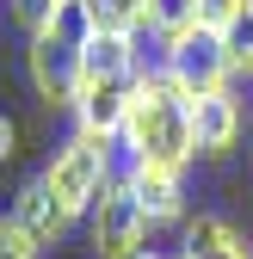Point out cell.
I'll use <instances>...</instances> for the list:
<instances>
[{
  "mask_svg": "<svg viewBox=\"0 0 253 259\" xmlns=\"http://www.w3.org/2000/svg\"><path fill=\"white\" fill-rule=\"evenodd\" d=\"M123 160H148V167H173L185 173L198 160V130H192V93H185L161 62H148L136 93H130V117L117 136Z\"/></svg>",
  "mask_w": 253,
  "mask_h": 259,
  "instance_id": "6da1fadb",
  "label": "cell"
},
{
  "mask_svg": "<svg viewBox=\"0 0 253 259\" xmlns=\"http://www.w3.org/2000/svg\"><path fill=\"white\" fill-rule=\"evenodd\" d=\"M93 37H99V19H93L87 0H56V13L37 31H25V74H31L44 105H62V111L74 105Z\"/></svg>",
  "mask_w": 253,
  "mask_h": 259,
  "instance_id": "7a4b0ae2",
  "label": "cell"
},
{
  "mask_svg": "<svg viewBox=\"0 0 253 259\" xmlns=\"http://www.w3.org/2000/svg\"><path fill=\"white\" fill-rule=\"evenodd\" d=\"M111 148L117 142H99V136H87V130H74V136L44 160L37 179H44V191L56 198V210L68 216V222H87L93 204H99V191L111 185V173H117Z\"/></svg>",
  "mask_w": 253,
  "mask_h": 259,
  "instance_id": "3957f363",
  "label": "cell"
},
{
  "mask_svg": "<svg viewBox=\"0 0 253 259\" xmlns=\"http://www.w3.org/2000/svg\"><path fill=\"white\" fill-rule=\"evenodd\" d=\"M154 229H161V222L148 216V204L136 198V185L123 173H111V185L99 191V204H93V216H87L93 253L99 259H136V253H148Z\"/></svg>",
  "mask_w": 253,
  "mask_h": 259,
  "instance_id": "277c9868",
  "label": "cell"
},
{
  "mask_svg": "<svg viewBox=\"0 0 253 259\" xmlns=\"http://www.w3.org/2000/svg\"><path fill=\"white\" fill-rule=\"evenodd\" d=\"M154 62L192 93V99H210V93H223L235 87V62H229V37L223 31H210V25H192V31H179L173 44H154Z\"/></svg>",
  "mask_w": 253,
  "mask_h": 259,
  "instance_id": "5b68a950",
  "label": "cell"
},
{
  "mask_svg": "<svg viewBox=\"0 0 253 259\" xmlns=\"http://www.w3.org/2000/svg\"><path fill=\"white\" fill-rule=\"evenodd\" d=\"M142 74H80V93H74V130H87V136L99 142H117L123 136V117H130V93H136Z\"/></svg>",
  "mask_w": 253,
  "mask_h": 259,
  "instance_id": "8992f818",
  "label": "cell"
},
{
  "mask_svg": "<svg viewBox=\"0 0 253 259\" xmlns=\"http://www.w3.org/2000/svg\"><path fill=\"white\" fill-rule=\"evenodd\" d=\"M192 130H198V160H229L241 130H247V111L235 99V87L210 93V99H192Z\"/></svg>",
  "mask_w": 253,
  "mask_h": 259,
  "instance_id": "52a82bcc",
  "label": "cell"
},
{
  "mask_svg": "<svg viewBox=\"0 0 253 259\" xmlns=\"http://www.w3.org/2000/svg\"><path fill=\"white\" fill-rule=\"evenodd\" d=\"M123 179L136 185V198L148 204V216L161 222H192L185 216V173H173V167H148V160H123Z\"/></svg>",
  "mask_w": 253,
  "mask_h": 259,
  "instance_id": "ba28073f",
  "label": "cell"
},
{
  "mask_svg": "<svg viewBox=\"0 0 253 259\" xmlns=\"http://www.w3.org/2000/svg\"><path fill=\"white\" fill-rule=\"evenodd\" d=\"M179 259H253V247L235 235V222L192 216V222H185V241H179Z\"/></svg>",
  "mask_w": 253,
  "mask_h": 259,
  "instance_id": "9c48e42d",
  "label": "cell"
},
{
  "mask_svg": "<svg viewBox=\"0 0 253 259\" xmlns=\"http://www.w3.org/2000/svg\"><path fill=\"white\" fill-rule=\"evenodd\" d=\"M13 216L25 222V229H31V235H37V247H56L62 235H68V229H74V222H68V216H62V210H56V198H50V191H44V179H31V185L19 191V204H13Z\"/></svg>",
  "mask_w": 253,
  "mask_h": 259,
  "instance_id": "30bf717a",
  "label": "cell"
},
{
  "mask_svg": "<svg viewBox=\"0 0 253 259\" xmlns=\"http://www.w3.org/2000/svg\"><path fill=\"white\" fill-rule=\"evenodd\" d=\"M198 25V0H148V44H173Z\"/></svg>",
  "mask_w": 253,
  "mask_h": 259,
  "instance_id": "8fae6325",
  "label": "cell"
},
{
  "mask_svg": "<svg viewBox=\"0 0 253 259\" xmlns=\"http://www.w3.org/2000/svg\"><path fill=\"white\" fill-rule=\"evenodd\" d=\"M93 19H99V31H136V37H148V0H87Z\"/></svg>",
  "mask_w": 253,
  "mask_h": 259,
  "instance_id": "7c38bea8",
  "label": "cell"
},
{
  "mask_svg": "<svg viewBox=\"0 0 253 259\" xmlns=\"http://www.w3.org/2000/svg\"><path fill=\"white\" fill-rule=\"evenodd\" d=\"M223 37H229V62H235V87L253 80V0H247V13L223 31Z\"/></svg>",
  "mask_w": 253,
  "mask_h": 259,
  "instance_id": "4fadbf2b",
  "label": "cell"
},
{
  "mask_svg": "<svg viewBox=\"0 0 253 259\" xmlns=\"http://www.w3.org/2000/svg\"><path fill=\"white\" fill-rule=\"evenodd\" d=\"M44 247H37V235H31L25 229V222L7 210V216H0V259H37Z\"/></svg>",
  "mask_w": 253,
  "mask_h": 259,
  "instance_id": "5bb4252c",
  "label": "cell"
},
{
  "mask_svg": "<svg viewBox=\"0 0 253 259\" xmlns=\"http://www.w3.org/2000/svg\"><path fill=\"white\" fill-rule=\"evenodd\" d=\"M241 13H247V0H198V25H210V31H229Z\"/></svg>",
  "mask_w": 253,
  "mask_h": 259,
  "instance_id": "9a60e30c",
  "label": "cell"
},
{
  "mask_svg": "<svg viewBox=\"0 0 253 259\" xmlns=\"http://www.w3.org/2000/svg\"><path fill=\"white\" fill-rule=\"evenodd\" d=\"M13 136H19L13 117H0V167H7V154H13Z\"/></svg>",
  "mask_w": 253,
  "mask_h": 259,
  "instance_id": "2e32d148",
  "label": "cell"
},
{
  "mask_svg": "<svg viewBox=\"0 0 253 259\" xmlns=\"http://www.w3.org/2000/svg\"><path fill=\"white\" fill-rule=\"evenodd\" d=\"M136 259H167V253H154V247H148V253H136Z\"/></svg>",
  "mask_w": 253,
  "mask_h": 259,
  "instance_id": "e0dca14e",
  "label": "cell"
}]
</instances>
